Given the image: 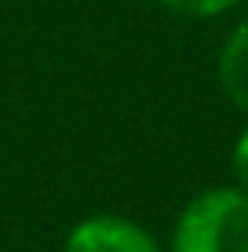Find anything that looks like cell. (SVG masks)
Here are the masks:
<instances>
[{
	"mask_svg": "<svg viewBox=\"0 0 248 252\" xmlns=\"http://www.w3.org/2000/svg\"><path fill=\"white\" fill-rule=\"evenodd\" d=\"M172 252H248V194L241 187L201 190L179 216Z\"/></svg>",
	"mask_w": 248,
	"mask_h": 252,
	"instance_id": "cell-1",
	"label": "cell"
},
{
	"mask_svg": "<svg viewBox=\"0 0 248 252\" xmlns=\"http://www.w3.org/2000/svg\"><path fill=\"white\" fill-rule=\"evenodd\" d=\"M66 252H161L139 223L121 216H91L66 238Z\"/></svg>",
	"mask_w": 248,
	"mask_h": 252,
	"instance_id": "cell-2",
	"label": "cell"
},
{
	"mask_svg": "<svg viewBox=\"0 0 248 252\" xmlns=\"http://www.w3.org/2000/svg\"><path fill=\"white\" fill-rule=\"evenodd\" d=\"M157 4L168 7V11H175V15H190V19H212V15L230 11L237 0H157Z\"/></svg>",
	"mask_w": 248,
	"mask_h": 252,
	"instance_id": "cell-4",
	"label": "cell"
},
{
	"mask_svg": "<svg viewBox=\"0 0 248 252\" xmlns=\"http://www.w3.org/2000/svg\"><path fill=\"white\" fill-rule=\"evenodd\" d=\"M219 81L226 99L248 114V22L237 26L219 51Z\"/></svg>",
	"mask_w": 248,
	"mask_h": 252,
	"instance_id": "cell-3",
	"label": "cell"
},
{
	"mask_svg": "<svg viewBox=\"0 0 248 252\" xmlns=\"http://www.w3.org/2000/svg\"><path fill=\"white\" fill-rule=\"evenodd\" d=\"M234 168H237V183H241V190L248 194V132L241 135V143H237V150H234Z\"/></svg>",
	"mask_w": 248,
	"mask_h": 252,
	"instance_id": "cell-5",
	"label": "cell"
}]
</instances>
